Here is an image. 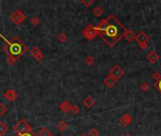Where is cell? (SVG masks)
<instances>
[{
    "label": "cell",
    "instance_id": "20",
    "mask_svg": "<svg viewBox=\"0 0 161 136\" xmlns=\"http://www.w3.org/2000/svg\"><path fill=\"white\" fill-rule=\"evenodd\" d=\"M8 113V107L5 103L0 102V116H3Z\"/></svg>",
    "mask_w": 161,
    "mask_h": 136
},
{
    "label": "cell",
    "instance_id": "8",
    "mask_svg": "<svg viewBox=\"0 0 161 136\" xmlns=\"http://www.w3.org/2000/svg\"><path fill=\"white\" fill-rule=\"evenodd\" d=\"M4 98L8 100L10 102H13L15 101L18 98V94L16 93V91L12 90V89H9V90H7L4 94Z\"/></svg>",
    "mask_w": 161,
    "mask_h": 136
},
{
    "label": "cell",
    "instance_id": "22",
    "mask_svg": "<svg viewBox=\"0 0 161 136\" xmlns=\"http://www.w3.org/2000/svg\"><path fill=\"white\" fill-rule=\"evenodd\" d=\"M84 62L87 65H92V64L94 63V58L92 56H87L85 58Z\"/></svg>",
    "mask_w": 161,
    "mask_h": 136
},
{
    "label": "cell",
    "instance_id": "7",
    "mask_svg": "<svg viewBox=\"0 0 161 136\" xmlns=\"http://www.w3.org/2000/svg\"><path fill=\"white\" fill-rule=\"evenodd\" d=\"M30 54L35 60H37L38 62H42V60L44 59V55L42 54V52L41 51V49L39 47H37V46H34V47L31 48Z\"/></svg>",
    "mask_w": 161,
    "mask_h": 136
},
{
    "label": "cell",
    "instance_id": "1",
    "mask_svg": "<svg viewBox=\"0 0 161 136\" xmlns=\"http://www.w3.org/2000/svg\"><path fill=\"white\" fill-rule=\"evenodd\" d=\"M98 36L109 46L113 47L123 37H124L126 28L113 14L103 19L95 27Z\"/></svg>",
    "mask_w": 161,
    "mask_h": 136
},
{
    "label": "cell",
    "instance_id": "12",
    "mask_svg": "<svg viewBox=\"0 0 161 136\" xmlns=\"http://www.w3.org/2000/svg\"><path fill=\"white\" fill-rule=\"evenodd\" d=\"M83 105L85 106V108H87V109H91L92 107L94 106L95 104V101H94V99L91 98V96H86V98L83 99Z\"/></svg>",
    "mask_w": 161,
    "mask_h": 136
},
{
    "label": "cell",
    "instance_id": "11",
    "mask_svg": "<svg viewBox=\"0 0 161 136\" xmlns=\"http://www.w3.org/2000/svg\"><path fill=\"white\" fill-rule=\"evenodd\" d=\"M146 59L148 60V62L150 63H153H153H156L157 60H159V56L155 51V50H152V51H150L148 54H147V56H146Z\"/></svg>",
    "mask_w": 161,
    "mask_h": 136
},
{
    "label": "cell",
    "instance_id": "27",
    "mask_svg": "<svg viewBox=\"0 0 161 136\" xmlns=\"http://www.w3.org/2000/svg\"><path fill=\"white\" fill-rule=\"evenodd\" d=\"M71 112L73 114H78L80 113V108L77 105H73L71 108Z\"/></svg>",
    "mask_w": 161,
    "mask_h": 136
},
{
    "label": "cell",
    "instance_id": "34",
    "mask_svg": "<svg viewBox=\"0 0 161 136\" xmlns=\"http://www.w3.org/2000/svg\"><path fill=\"white\" fill-rule=\"evenodd\" d=\"M80 136H88V135H87V134H86V133H82V134H81Z\"/></svg>",
    "mask_w": 161,
    "mask_h": 136
},
{
    "label": "cell",
    "instance_id": "16",
    "mask_svg": "<svg viewBox=\"0 0 161 136\" xmlns=\"http://www.w3.org/2000/svg\"><path fill=\"white\" fill-rule=\"evenodd\" d=\"M69 128V125H68L65 121H59V122L57 124V128L60 131H65Z\"/></svg>",
    "mask_w": 161,
    "mask_h": 136
},
{
    "label": "cell",
    "instance_id": "9",
    "mask_svg": "<svg viewBox=\"0 0 161 136\" xmlns=\"http://www.w3.org/2000/svg\"><path fill=\"white\" fill-rule=\"evenodd\" d=\"M150 40V38L147 34H146V32L144 31H141L137 35V37H136V41L138 43V45H141V44H148V42Z\"/></svg>",
    "mask_w": 161,
    "mask_h": 136
},
{
    "label": "cell",
    "instance_id": "6",
    "mask_svg": "<svg viewBox=\"0 0 161 136\" xmlns=\"http://www.w3.org/2000/svg\"><path fill=\"white\" fill-rule=\"evenodd\" d=\"M123 75H124L123 69L120 65H118V64L112 66L111 69L109 70V76L116 78V80H119V78H121Z\"/></svg>",
    "mask_w": 161,
    "mask_h": 136
},
{
    "label": "cell",
    "instance_id": "26",
    "mask_svg": "<svg viewBox=\"0 0 161 136\" xmlns=\"http://www.w3.org/2000/svg\"><path fill=\"white\" fill-rule=\"evenodd\" d=\"M80 3L82 5H84L86 8H89V7H91L92 4H93L94 1H93V0H89H89H86V1H85V0H81Z\"/></svg>",
    "mask_w": 161,
    "mask_h": 136
},
{
    "label": "cell",
    "instance_id": "21",
    "mask_svg": "<svg viewBox=\"0 0 161 136\" xmlns=\"http://www.w3.org/2000/svg\"><path fill=\"white\" fill-rule=\"evenodd\" d=\"M92 12H93V14L96 17H99L104 13V10L101 8V7H96V8H94L93 10H92Z\"/></svg>",
    "mask_w": 161,
    "mask_h": 136
},
{
    "label": "cell",
    "instance_id": "31",
    "mask_svg": "<svg viewBox=\"0 0 161 136\" xmlns=\"http://www.w3.org/2000/svg\"><path fill=\"white\" fill-rule=\"evenodd\" d=\"M155 87L159 91V93L161 94V80L156 82V83H155Z\"/></svg>",
    "mask_w": 161,
    "mask_h": 136
},
{
    "label": "cell",
    "instance_id": "5",
    "mask_svg": "<svg viewBox=\"0 0 161 136\" xmlns=\"http://www.w3.org/2000/svg\"><path fill=\"white\" fill-rule=\"evenodd\" d=\"M82 35H83L88 41H92L96 36H97V32H96L95 27H93L92 25H89L88 27H86L84 30H82Z\"/></svg>",
    "mask_w": 161,
    "mask_h": 136
},
{
    "label": "cell",
    "instance_id": "4",
    "mask_svg": "<svg viewBox=\"0 0 161 136\" xmlns=\"http://www.w3.org/2000/svg\"><path fill=\"white\" fill-rule=\"evenodd\" d=\"M26 19H27V15L20 10H16L15 12H13L10 15V20L12 21L14 25H16V26L22 24Z\"/></svg>",
    "mask_w": 161,
    "mask_h": 136
},
{
    "label": "cell",
    "instance_id": "25",
    "mask_svg": "<svg viewBox=\"0 0 161 136\" xmlns=\"http://www.w3.org/2000/svg\"><path fill=\"white\" fill-rule=\"evenodd\" d=\"M88 136H99V131H97V128H91L88 132Z\"/></svg>",
    "mask_w": 161,
    "mask_h": 136
},
{
    "label": "cell",
    "instance_id": "18",
    "mask_svg": "<svg viewBox=\"0 0 161 136\" xmlns=\"http://www.w3.org/2000/svg\"><path fill=\"white\" fill-rule=\"evenodd\" d=\"M57 38H58V41L59 43H61V44H64V43H66L68 41V36H67V34L65 33V32H61V33H59Z\"/></svg>",
    "mask_w": 161,
    "mask_h": 136
},
{
    "label": "cell",
    "instance_id": "24",
    "mask_svg": "<svg viewBox=\"0 0 161 136\" xmlns=\"http://www.w3.org/2000/svg\"><path fill=\"white\" fill-rule=\"evenodd\" d=\"M139 88H141V90L142 92H148L150 90V84L148 82H142Z\"/></svg>",
    "mask_w": 161,
    "mask_h": 136
},
{
    "label": "cell",
    "instance_id": "30",
    "mask_svg": "<svg viewBox=\"0 0 161 136\" xmlns=\"http://www.w3.org/2000/svg\"><path fill=\"white\" fill-rule=\"evenodd\" d=\"M14 136H38L35 132L32 131L29 132H26V133H21V134H15Z\"/></svg>",
    "mask_w": 161,
    "mask_h": 136
},
{
    "label": "cell",
    "instance_id": "33",
    "mask_svg": "<svg viewBox=\"0 0 161 136\" xmlns=\"http://www.w3.org/2000/svg\"><path fill=\"white\" fill-rule=\"evenodd\" d=\"M123 136H132V135H131L130 133H125V134H124Z\"/></svg>",
    "mask_w": 161,
    "mask_h": 136
},
{
    "label": "cell",
    "instance_id": "23",
    "mask_svg": "<svg viewBox=\"0 0 161 136\" xmlns=\"http://www.w3.org/2000/svg\"><path fill=\"white\" fill-rule=\"evenodd\" d=\"M17 59L15 58H13V57H10L8 56L7 57V59H6V63L9 64V65H13V64H15L17 63Z\"/></svg>",
    "mask_w": 161,
    "mask_h": 136
},
{
    "label": "cell",
    "instance_id": "14",
    "mask_svg": "<svg viewBox=\"0 0 161 136\" xmlns=\"http://www.w3.org/2000/svg\"><path fill=\"white\" fill-rule=\"evenodd\" d=\"M117 81H118V80H116V78L108 76L104 80V83H105V85L107 88H112V87H114V85L117 83Z\"/></svg>",
    "mask_w": 161,
    "mask_h": 136
},
{
    "label": "cell",
    "instance_id": "29",
    "mask_svg": "<svg viewBox=\"0 0 161 136\" xmlns=\"http://www.w3.org/2000/svg\"><path fill=\"white\" fill-rule=\"evenodd\" d=\"M30 23L33 25V26H37V25L40 23V19H39L37 16H33V17H31Z\"/></svg>",
    "mask_w": 161,
    "mask_h": 136
},
{
    "label": "cell",
    "instance_id": "28",
    "mask_svg": "<svg viewBox=\"0 0 161 136\" xmlns=\"http://www.w3.org/2000/svg\"><path fill=\"white\" fill-rule=\"evenodd\" d=\"M152 78H153V80H156V81H158L161 80V73L158 72V71H156V72H153L152 74Z\"/></svg>",
    "mask_w": 161,
    "mask_h": 136
},
{
    "label": "cell",
    "instance_id": "3",
    "mask_svg": "<svg viewBox=\"0 0 161 136\" xmlns=\"http://www.w3.org/2000/svg\"><path fill=\"white\" fill-rule=\"evenodd\" d=\"M12 131L15 132V134L26 133V132L32 131V127L27 123V121H26L25 119H20L13 126Z\"/></svg>",
    "mask_w": 161,
    "mask_h": 136
},
{
    "label": "cell",
    "instance_id": "10",
    "mask_svg": "<svg viewBox=\"0 0 161 136\" xmlns=\"http://www.w3.org/2000/svg\"><path fill=\"white\" fill-rule=\"evenodd\" d=\"M132 120H133V118H132V115L129 113H124L123 115L121 116V118L119 119V122L121 125H123V126L126 127L128 125H130Z\"/></svg>",
    "mask_w": 161,
    "mask_h": 136
},
{
    "label": "cell",
    "instance_id": "2",
    "mask_svg": "<svg viewBox=\"0 0 161 136\" xmlns=\"http://www.w3.org/2000/svg\"><path fill=\"white\" fill-rule=\"evenodd\" d=\"M0 37H2L3 40L7 43L6 45H4V47H3V50L6 53V55L19 60L21 57L27 53V46L17 36H13L12 40L10 41L6 40L5 37L2 36V34H0Z\"/></svg>",
    "mask_w": 161,
    "mask_h": 136
},
{
    "label": "cell",
    "instance_id": "32",
    "mask_svg": "<svg viewBox=\"0 0 161 136\" xmlns=\"http://www.w3.org/2000/svg\"><path fill=\"white\" fill-rule=\"evenodd\" d=\"M139 48L142 49V50H146L148 48V44H141V45H138Z\"/></svg>",
    "mask_w": 161,
    "mask_h": 136
},
{
    "label": "cell",
    "instance_id": "13",
    "mask_svg": "<svg viewBox=\"0 0 161 136\" xmlns=\"http://www.w3.org/2000/svg\"><path fill=\"white\" fill-rule=\"evenodd\" d=\"M72 105L71 103L68 101V100H64L61 103L59 104V109L62 111L64 113H68L69 112H71V108H72Z\"/></svg>",
    "mask_w": 161,
    "mask_h": 136
},
{
    "label": "cell",
    "instance_id": "35",
    "mask_svg": "<svg viewBox=\"0 0 161 136\" xmlns=\"http://www.w3.org/2000/svg\"><path fill=\"white\" fill-rule=\"evenodd\" d=\"M52 136H59V135H52Z\"/></svg>",
    "mask_w": 161,
    "mask_h": 136
},
{
    "label": "cell",
    "instance_id": "17",
    "mask_svg": "<svg viewBox=\"0 0 161 136\" xmlns=\"http://www.w3.org/2000/svg\"><path fill=\"white\" fill-rule=\"evenodd\" d=\"M38 136H52L51 132L47 128H42L38 132Z\"/></svg>",
    "mask_w": 161,
    "mask_h": 136
},
{
    "label": "cell",
    "instance_id": "19",
    "mask_svg": "<svg viewBox=\"0 0 161 136\" xmlns=\"http://www.w3.org/2000/svg\"><path fill=\"white\" fill-rule=\"evenodd\" d=\"M9 131V127L7 126L5 123L3 122H0V136L1 135H4L5 133H7Z\"/></svg>",
    "mask_w": 161,
    "mask_h": 136
},
{
    "label": "cell",
    "instance_id": "15",
    "mask_svg": "<svg viewBox=\"0 0 161 136\" xmlns=\"http://www.w3.org/2000/svg\"><path fill=\"white\" fill-rule=\"evenodd\" d=\"M136 37H137V35L135 34V32L133 30H126L125 31V34H124V38L126 39L127 42H133L136 40Z\"/></svg>",
    "mask_w": 161,
    "mask_h": 136
}]
</instances>
